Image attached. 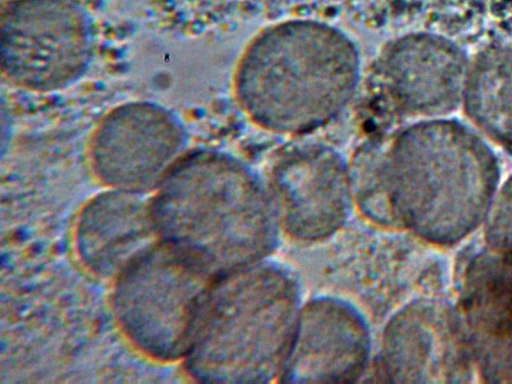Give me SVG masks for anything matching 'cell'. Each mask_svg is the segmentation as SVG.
<instances>
[{"label":"cell","instance_id":"9","mask_svg":"<svg viewBox=\"0 0 512 384\" xmlns=\"http://www.w3.org/2000/svg\"><path fill=\"white\" fill-rule=\"evenodd\" d=\"M121 310L126 323L145 318V328L168 330L173 353L187 352L204 297L216 278L177 247L165 242L141 253L123 271ZM144 324L140 327L144 326Z\"/></svg>","mask_w":512,"mask_h":384},{"label":"cell","instance_id":"8","mask_svg":"<svg viewBox=\"0 0 512 384\" xmlns=\"http://www.w3.org/2000/svg\"><path fill=\"white\" fill-rule=\"evenodd\" d=\"M183 124L168 109L135 101L109 112L95 130L91 157L103 181L138 192L159 184L182 157Z\"/></svg>","mask_w":512,"mask_h":384},{"label":"cell","instance_id":"6","mask_svg":"<svg viewBox=\"0 0 512 384\" xmlns=\"http://www.w3.org/2000/svg\"><path fill=\"white\" fill-rule=\"evenodd\" d=\"M469 60L454 41L414 32L388 42L372 70V87L388 119L443 118L462 103Z\"/></svg>","mask_w":512,"mask_h":384},{"label":"cell","instance_id":"12","mask_svg":"<svg viewBox=\"0 0 512 384\" xmlns=\"http://www.w3.org/2000/svg\"><path fill=\"white\" fill-rule=\"evenodd\" d=\"M462 104L479 132L512 144V43L489 45L473 57Z\"/></svg>","mask_w":512,"mask_h":384},{"label":"cell","instance_id":"13","mask_svg":"<svg viewBox=\"0 0 512 384\" xmlns=\"http://www.w3.org/2000/svg\"><path fill=\"white\" fill-rule=\"evenodd\" d=\"M464 309L485 350L512 351V251L476 258L464 283Z\"/></svg>","mask_w":512,"mask_h":384},{"label":"cell","instance_id":"7","mask_svg":"<svg viewBox=\"0 0 512 384\" xmlns=\"http://www.w3.org/2000/svg\"><path fill=\"white\" fill-rule=\"evenodd\" d=\"M264 183L277 221L301 240L332 235L345 222L353 201L348 161L321 143L284 149Z\"/></svg>","mask_w":512,"mask_h":384},{"label":"cell","instance_id":"11","mask_svg":"<svg viewBox=\"0 0 512 384\" xmlns=\"http://www.w3.org/2000/svg\"><path fill=\"white\" fill-rule=\"evenodd\" d=\"M369 353L361 315L340 300L316 299L299 312L281 377L294 383L353 382L364 373Z\"/></svg>","mask_w":512,"mask_h":384},{"label":"cell","instance_id":"5","mask_svg":"<svg viewBox=\"0 0 512 384\" xmlns=\"http://www.w3.org/2000/svg\"><path fill=\"white\" fill-rule=\"evenodd\" d=\"M94 47L91 22L77 0H8L2 7L1 70L17 87L70 86L87 71Z\"/></svg>","mask_w":512,"mask_h":384},{"label":"cell","instance_id":"4","mask_svg":"<svg viewBox=\"0 0 512 384\" xmlns=\"http://www.w3.org/2000/svg\"><path fill=\"white\" fill-rule=\"evenodd\" d=\"M299 312L297 283L281 267L258 262L216 277L187 351L193 368L216 382L281 376Z\"/></svg>","mask_w":512,"mask_h":384},{"label":"cell","instance_id":"3","mask_svg":"<svg viewBox=\"0 0 512 384\" xmlns=\"http://www.w3.org/2000/svg\"><path fill=\"white\" fill-rule=\"evenodd\" d=\"M159 184L151 205L155 227L184 218L160 228L165 242L214 277L261 262L273 248L278 221L265 183L237 158L192 152Z\"/></svg>","mask_w":512,"mask_h":384},{"label":"cell","instance_id":"14","mask_svg":"<svg viewBox=\"0 0 512 384\" xmlns=\"http://www.w3.org/2000/svg\"><path fill=\"white\" fill-rule=\"evenodd\" d=\"M487 235L497 250L512 251V175L491 204Z\"/></svg>","mask_w":512,"mask_h":384},{"label":"cell","instance_id":"10","mask_svg":"<svg viewBox=\"0 0 512 384\" xmlns=\"http://www.w3.org/2000/svg\"><path fill=\"white\" fill-rule=\"evenodd\" d=\"M455 314L438 302H415L388 323L380 356L393 382L464 381L469 366L467 338Z\"/></svg>","mask_w":512,"mask_h":384},{"label":"cell","instance_id":"1","mask_svg":"<svg viewBox=\"0 0 512 384\" xmlns=\"http://www.w3.org/2000/svg\"><path fill=\"white\" fill-rule=\"evenodd\" d=\"M348 164L353 201L365 216L439 243L454 242L479 223L499 180L496 156L484 139L445 118L372 136Z\"/></svg>","mask_w":512,"mask_h":384},{"label":"cell","instance_id":"2","mask_svg":"<svg viewBox=\"0 0 512 384\" xmlns=\"http://www.w3.org/2000/svg\"><path fill=\"white\" fill-rule=\"evenodd\" d=\"M363 78L360 52L338 27L290 19L265 27L236 66V100L257 127L304 136L337 121L352 105Z\"/></svg>","mask_w":512,"mask_h":384}]
</instances>
